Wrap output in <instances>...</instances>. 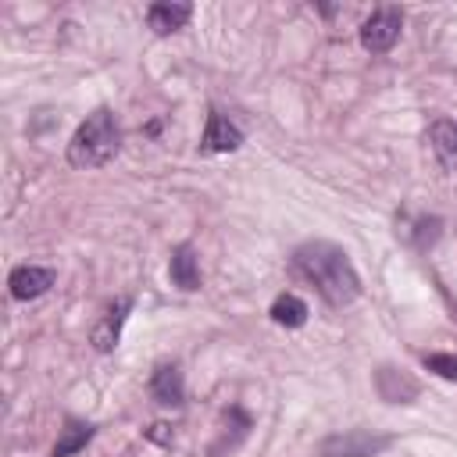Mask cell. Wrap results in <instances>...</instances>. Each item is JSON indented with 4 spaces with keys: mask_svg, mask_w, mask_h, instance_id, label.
Masks as SVG:
<instances>
[{
    "mask_svg": "<svg viewBox=\"0 0 457 457\" xmlns=\"http://www.w3.org/2000/svg\"><path fill=\"white\" fill-rule=\"evenodd\" d=\"M293 268L321 293L325 303L332 307H346L361 296V278L353 261L346 257L343 246L328 243V239H307L293 250Z\"/></svg>",
    "mask_w": 457,
    "mask_h": 457,
    "instance_id": "cell-1",
    "label": "cell"
},
{
    "mask_svg": "<svg viewBox=\"0 0 457 457\" xmlns=\"http://www.w3.org/2000/svg\"><path fill=\"white\" fill-rule=\"evenodd\" d=\"M121 150V129L111 107H96L68 139V164L71 168H100Z\"/></svg>",
    "mask_w": 457,
    "mask_h": 457,
    "instance_id": "cell-2",
    "label": "cell"
},
{
    "mask_svg": "<svg viewBox=\"0 0 457 457\" xmlns=\"http://www.w3.org/2000/svg\"><path fill=\"white\" fill-rule=\"evenodd\" d=\"M386 446H393V436H378L368 428L336 432L321 443V457H378Z\"/></svg>",
    "mask_w": 457,
    "mask_h": 457,
    "instance_id": "cell-3",
    "label": "cell"
},
{
    "mask_svg": "<svg viewBox=\"0 0 457 457\" xmlns=\"http://www.w3.org/2000/svg\"><path fill=\"white\" fill-rule=\"evenodd\" d=\"M400 29H403L400 7H378V11H371V18H364V25H361V46L371 50V54H386V50H393V43L400 39Z\"/></svg>",
    "mask_w": 457,
    "mask_h": 457,
    "instance_id": "cell-4",
    "label": "cell"
},
{
    "mask_svg": "<svg viewBox=\"0 0 457 457\" xmlns=\"http://www.w3.org/2000/svg\"><path fill=\"white\" fill-rule=\"evenodd\" d=\"M243 143V132L221 114V111H207V125H204V139H200V150L204 154H228V150H239Z\"/></svg>",
    "mask_w": 457,
    "mask_h": 457,
    "instance_id": "cell-5",
    "label": "cell"
},
{
    "mask_svg": "<svg viewBox=\"0 0 457 457\" xmlns=\"http://www.w3.org/2000/svg\"><path fill=\"white\" fill-rule=\"evenodd\" d=\"M54 278H57V271H54V268L21 264V268H14V271H11L7 286H11V296H14V300H36V296H43V293L54 286Z\"/></svg>",
    "mask_w": 457,
    "mask_h": 457,
    "instance_id": "cell-6",
    "label": "cell"
},
{
    "mask_svg": "<svg viewBox=\"0 0 457 457\" xmlns=\"http://www.w3.org/2000/svg\"><path fill=\"white\" fill-rule=\"evenodd\" d=\"M129 311H132V300L121 296V300H114V303L104 311V318L93 325V346H96L100 353H107V350L118 346V339H121V325H125Z\"/></svg>",
    "mask_w": 457,
    "mask_h": 457,
    "instance_id": "cell-7",
    "label": "cell"
},
{
    "mask_svg": "<svg viewBox=\"0 0 457 457\" xmlns=\"http://www.w3.org/2000/svg\"><path fill=\"white\" fill-rule=\"evenodd\" d=\"M168 275H171V286H179V289H186V293L200 289V261H196V250H193L189 243L175 246L171 264H168Z\"/></svg>",
    "mask_w": 457,
    "mask_h": 457,
    "instance_id": "cell-8",
    "label": "cell"
},
{
    "mask_svg": "<svg viewBox=\"0 0 457 457\" xmlns=\"http://www.w3.org/2000/svg\"><path fill=\"white\" fill-rule=\"evenodd\" d=\"M150 396L164 407H179L182 396H186V382H182V371L175 364H161L150 378Z\"/></svg>",
    "mask_w": 457,
    "mask_h": 457,
    "instance_id": "cell-9",
    "label": "cell"
},
{
    "mask_svg": "<svg viewBox=\"0 0 457 457\" xmlns=\"http://www.w3.org/2000/svg\"><path fill=\"white\" fill-rule=\"evenodd\" d=\"M428 143H432V154L439 157V164L446 171H457V121H450V118L432 121Z\"/></svg>",
    "mask_w": 457,
    "mask_h": 457,
    "instance_id": "cell-10",
    "label": "cell"
},
{
    "mask_svg": "<svg viewBox=\"0 0 457 457\" xmlns=\"http://www.w3.org/2000/svg\"><path fill=\"white\" fill-rule=\"evenodd\" d=\"M189 14H193V7L189 4H150L146 7V25L157 32V36H168V32H175V29H182L186 21H189Z\"/></svg>",
    "mask_w": 457,
    "mask_h": 457,
    "instance_id": "cell-11",
    "label": "cell"
},
{
    "mask_svg": "<svg viewBox=\"0 0 457 457\" xmlns=\"http://www.w3.org/2000/svg\"><path fill=\"white\" fill-rule=\"evenodd\" d=\"M378 393H382V400H389V403H411L414 396H418V382L414 378H407L403 371H396V368H378Z\"/></svg>",
    "mask_w": 457,
    "mask_h": 457,
    "instance_id": "cell-12",
    "label": "cell"
},
{
    "mask_svg": "<svg viewBox=\"0 0 457 457\" xmlns=\"http://www.w3.org/2000/svg\"><path fill=\"white\" fill-rule=\"evenodd\" d=\"M89 439H93V425L68 418L64 428H61V436H57V443H54V450H50V457H71V453H79Z\"/></svg>",
    "mask_w": 457,
    "mask_h": 457,
    "instance_id": "cell-13",
    "label": "cell"
},
{
    "mask_svg": "<svg viewBox=\"0 0 457 457\" xmlns=\"http://www.w3.org/2000/svg\"><path fill=\"white\" fill-rule=\"evenodd\" d=\"M271 321L275 325H282V328H300L303 321H307V303L300 300V296H293V293H282V296H275V303H271Z\"/></svg>",
    "mask_w": 457,
    "mask_h": 457,
    "instance_id": "cell-14",
    "label": "cell"
},
{
    "mask_svg": "<svg viewBox=\"0 0 457 457\" xmlns=\"http://www.w3.org/2000/svg\"><path fill=\"white\" fill-rule=\"evenodd\" d=\"M425 368L436 371L439 378L457 382V357L453 353H425Z\"/></svg>",
    "mask_w": 457,
    "mask_h": 457,
    "instance_id": "cell-15",
    "label": "cell"
}]
</instances>
